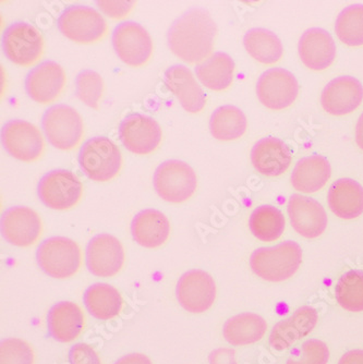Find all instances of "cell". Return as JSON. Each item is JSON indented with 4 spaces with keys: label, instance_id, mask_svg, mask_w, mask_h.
<instances>
[{
    "label": "cell",
    "instance_id": "f35d334b",
    "mask_svg": "<svg viewBox=\"0 0 363 364\" xmlns=\"http://www.w3.org/2000/svg\"><path fill=\"white\" fill-rule=\"evenodd\" d=\"M70 364H102L100 355L88 343H75L69 350Z\"/></svg>",
    "mask_w": 363,
    "mask_h": 364
},
{
    "label": "cell",
    "instance_id": "5b68a950",
    "mask_svg": "<svg viewBox=\"0 0 363 364\" xmlns=\"http://www.w3.org/2000/svg\"><path fill=\"white\" fill-rule=\"evenodd\" d=\"M153 186L164 201L184 203L196 193L198 178L189 164L169 159L162 163L154 173Z\"/></svg>",
    "mask_w": 363,
    "mask_h": 364
},
{
    "label": "cell",
    "instance_id": "1f68e13d",
    "mask_svg": "<svg viewBox=\"0 0 363 364\" xmlns=\"http://www.w3.org/2000/svg\"><path fill=\"white\" fill-rule=\"evenodd\" d=\"M247 128L246 114L236 106H221L211 116L210 131L216 140H237L246 134Z\"/></svg>",
    "mask_w": 363,
    "mask_h": 364
},
{
    "label": "cell",
    "instance_id": "7a4b0ae2",
    "mask_svg": "<svg viewBox=\"0 0 363 364\" xmlns=\"http://www.w3.org/2000/svg\"><path fill=\"white\" fill-rule=\"evenodd\" d=\"M302 262V249L295 241L260 247L250 257V267L262 279L280 283L293 277Z\"/></svg>",
    "mask_w": 363,
    "mask_h": 364
},
{
    "label": "cell",
    "instance_id": "ac0fdd59",
    "mask_svg": "<svg viewBox=\"0 0 363 364\" xmlns=\"http://www.w3.org/2000/svg\"><path fill=\"white\" fill-rule=\"evenodd\" d=\"M288 215L291 226L305 238H317L327 227V214L315 198L293 194L289 198Z\"/></svg>",
    "mask_w": 363,
    "mask_h": 364
},
{
    "label": "cell",
    "instance_id": "e575fe53",
    "mask_svg": "<svg viewBox=\"0 0 363 364\" xmlns=\"http://www.w3.org/2000/svg\"><path fill=\"white\" fill-rule=\"evenodd\" d=\"M336 36L348 46L363 45V5H352L344 8L335 23Z\"/></svg>",
    "mask_w": 363,
    "mask_h": 364
},
{
    "label": "cell",
    "instance_id": "8fae6325",
    "mask_svg": "<svg viewBox=\"0 0 363 364\" xmlns=\"http://www.w3.org/2000/svg\"><path fill=\"white\" fill-rule=\"evenodd\" d=\"M1 143L8 154L24 163L38 161L44 152L40 129L26 120L6 122L1 129Z\"/></svg>",
    "mask_w": 363,
    "mask_h": 364
},
{
    "label": "cell",
    "instance_id": "83f0119b",
    "mask_svg": "<svg viewBox=\"0 0 363 364\" xmlns=\"http://www.w3.org/2000/svg\"><path fill=\"white\" fill-rule=\"evenodd\" d=\"M83 302L88 312L100 321L117 318L124 308L120 292L110 284L98 283L90 286L84 292Z\"/></svg>",
    "mask_w": 363,
    "mask_h": 364
},
{
    "label": "cell",
    "instance_id": "d4e9b609",
    "mask_svg": "<svg viewBox=\"0 0 363 364\" xmlns=\"http://www.w3.org/2000/svg\"><path fill=\"white\" fill-rule=\"evenodd\" d=\"M133 240L147 249H157L167 242L170 223L165 214L154 208L141 210L131 222Z\"/></svg>",
    "mask_w": 363,
    "mask_h": 364
},
{
    "label": "cell",
    "instance_id": "603a6c76",
    "mask_svg": "<svg viewBox=\"0 0 363 364\" xmlns=\"http://www.w3.org/2000/svg\"><path fill=\"white\" fill-rule=\"evenodd\" d=\"M85 316L75 302L61 301L54 304L47 314L48 334L58 343L75 341L83 332Z\"/></svg>",
    "mask_w": 363,
    "mask_h": 364
},
{
    "label": "cell",
    "instance_id": "7c38bea8",
    "mask_svg": "<svg viewBox=\"0 0 363 364\" xmlns=\"http://www.w3.org/2000/svg\"><path fill=\"white\" fill-rule=\"evenodd\" d=\"M125 259L124 247L112 235H96L86 245V267L96 277H114L124 267Z\"/></svg>",
    "mask_w": 363,
    "mask_h": 364
},
{
    "label": "cell",
    "instance_id": "5bb4252c",
    "mask_svg": "<svg viewBox=\"0 0 363 364\" xmlns=\"http://www.w3.org/2000/svg\"><path fill=\"white\" fill-rule=\"evenodd\" d=\"M176 296L180 306L194 314L210 310L216 300L214 278L201 269L186 272L179 278Z\"/></svg>",
    "mask_w": 363,
    "mask_h": 364
},
{
    "label": "cell",
    "instance_id": "30bf717a",
    "mask_svg": "<svg viewBox=\"0 0 363 364\" xmlns=\"http://www.w3.org/2000/svg\"><path fill=\"white\" fill-rule=\"evenodd\" d=\"M112 42L118 58L133 68L149 63L153 55V41L149 33L135 21L119 23L112 32Z\"/></svg>",
    "mask_w": 363,
    "mask_h": 364
},
{
    "label": "cell",
    "instance_id": "4dcf8cb0",
    "mask_svg": "<svg viewBox=\"0 0 363 364\" xmlns=\"http://www.w3.org/2000/svg\"><path fill=\"white\" fill-rule=\"evenodd\" d=\"M246 50L252 58L264 65H273L283 57L282 42L272 31L266 28H251L243 38Z\"/></svg>",
    "mask_w": 363,
    "mask_h": 364
},
{
    "label": "cell",
    "instance_id": "74e56055",
    "mask_svg": "<svg viewBox=\"0 0 363 364\" xmlns=\"http://www.w3.org/2000/svg\"><path fill=\"white\" fill-rule=\"evenodd\" d=\"M0 364H34V351L22 339H4L0 343Z\"/></svg>",
    "mask_w": 363,
    "mask_h": 364
},
{
    "label": "cell",
    "instance_id": "44dd1931",
    "mask_svg": "<svg viewBox=\"0 0 363 364\" xmlns=\"http://www.w3.org/2000/svg\"><path fill=\"white\" fill-rule=\"evenodd\" d=\"M298 50L301 61L311 70H325L335 60V42L323 28L305 31L299 41Z\"/></svg>",
    "mask_w": 363,
    "mask_h": 364
},
{
    "label": "cell",
    "instance_id": "8992f818",
    "mask_svg": "<svg viewBox=\"0 0 363 364\" xmlns=\"http://www.w3.org/2000/svg\"><path fill=\"white\" fill-rule=\"evenodd\" d=\"M42 128L49 144L61 151L75 149L84 134V124L79 112L69 105L57 104L46 109Z\"/></svg>",
    "mask_w": 363,
    "mask_h": 364
},
{
    "label": "cell",
    "instance_id": "3957f363",
    "mask_svg": "<svg viewBox=\"0 0 363 364\" xmlns=\"http://www.w3.org/2000/svg\"><path fill=\"white\" fill-rule=\"evenodd\" d=\"M79 165L86 177L95 182H107L120 173L122 156L118 146L106 136H94L83 143Z\"/></svg>",
    "mask_w": 363,
    "mask_h": 364
},
{
    "label": "cell",
    "instance_id": "cb8c5ba5",
    "mask_svg": "<svg viewBox=\"0 0 363 364\" xmlns=\"http://www.w3.org/2000/svg\"><path fill=\"white\" fill-rule=\"evenodd\" d=\"M319 316L315 309L302 306L293 316L273 327L270 343L275 350L288 349L299 339L307 336L317 326Z\"/></svg>",
    "mask_w": 363,
    "mask_h": 364
},
{
    "label": "cell",
    "instance_id": "f546056e",
    "mask_svg": "<svg viewBox=\"0 0 363 364\" xmlns=\"http://www.w3.org/2000/svg\"><path fill=\"white\" fill-rule=\"evenodd\" d=\"M266 329L268 324L262 316L254 313H241L226 321L223 335L231 346H247L261 341Z\"/></svg>",
    "mask_w": 363,
    "mask_h": 364
},
{
    "label": "cell",
    "instance_id": "d590c367",
    "mask_svg": "<svg viewBox=\"0 0 363 364\" xmlns=\"http://www.w3.org/2000/svg\"><path fill=\"white\" fill-rule=\"evenodd\" d=\"M104 92V82L100 73L85 69L75 77V96L82 103L93 109H98Z\"/></svg>",
    "mask_w": 363,
    "mask_h": 364
},
{
    "label": "cell",
    "instance_id": "6da1fadb",
    "mask_svg": "<svg viewBox=\"0 0 363 364\" xmlns=\"http://www.w3.org/2000/svg\"><path fill=\"white\" fill-rule=\"evenodd\" d=\"M216 36L217 26L210 12L194 7L172 22L167 33L168 47L186 63H202L210 57Z\"/></svg>",
    "mask_w": 363,
    "mask_h": 364
},
{
    "label": "cell",
    "instance_id": "9c48e42d",
    "mask_svg": "<svg viewBox=\"0 0 363 364\" xmlns=\"http://www.w3.org/2000/svg\"><path fill=\"white\" fill-rule=\"evenodd\" d=\"M38 194L47 208L67 210L79 203L83 194V186L75 173L65 169H56L41 178Z\"/></svg>",
    "mask_w": 363,
    "mask_h": 364
},
{
    "label": "cell",
    "instance_id": "484cf974",
    "mask_svg": "<svg viewBox=\"0 0 363 364\" xmlns=\"http://www.w3.org/2000/svg\"><path fill=\"white\" fill-rule=\"evenodd\" d=\"M328 206L342 220H354L363 213V187L356 180H336L328 190Z\"/></svg>",
    "mask_w": 363,
    "mask_h": 364
},
{
    "label": "cell",
    "instance_id": "4316f807",
    "mask_svg": "<svg viewBox=\"0 0 363 364\" xmlns=\"http://www.w3.org/2000/svg\"><path fill=\"white\" fill-rule=\"evenodd\" d=\"M331 164L322 155L303 157L291 173V185L297 191L315 193L327 183L331 178Z\"/></svg>",
    "mask_w": 363,
    "mask_h": 364
},
{
    "label": "cell",
    "instance_id": "ba28073f",
    "mask_svg": "<svg viewBox=\"0 0 363 364\" xmlns=\"http://www.w3.org/2000/svg\"><path fill=\"white\" fill-rule=\"evenodd\" d=\"M3 52L14 65L30 67L42 57L44 40L38 28L26 22H14L1 38Z\"/></svg>",
    "mask_w": 363,
    "mask_h": 364
},
{
    "label": "cell",
    "instance_id": "ffe728a7",
    "mask_svg": "<svg viewBox=\"0 0 363 364\" xmlns=\"http://www.w3.org/2000/svg\"><path fill=\"white\" fill-rule=\"evenodd\" d=\"M165 85L177 97L180 105L190 114H198L206 105V95L194 79L191 70L184 65H174L166 70Z\"/></svg>",
    "mask_w": 363,
    "mask_h": 364
},
{
    "label": "cell",
    "instance_id": "b9f144b4",
    "mask_svg": "<svg viewBox=\"0 0 363 364\" xmlns=\"http://www.w3.org/2000/svg\"><path fill=\"white\" fill-rule=\"evenodd\" d=\"M114 364H153L151 359L143 353H129L121 357Z\"/></svg>",
    "mask_w": 363,
    "mask_h": 364
},
{
    "label": "cell",
    "instance_id": "2e32d148",
    "mask_svg": "<svg viewBox=\"0 0 363 364\" xmlns=\"http://www.w3.org/2000/svg\"><path fill=\"white\" fill-rule=\"evenodd\" d=\"M42 231L40 215L26 206L8 208L1 216V235L16 247H31L40 239Z\"/></svg>",
    "mask_w": 363,
    "mask_h": 364
},
{
    "label": "cell",
    "instance_id": "ee69618b",
    "mask_svg": "<svg viewBox=\"0 0 363 364\" xmlns=\"http://www.w3.org/2000/svg\"><path fill=\"white\" fill-rule=\"evenodd\" d=\"M356 142L357 145L363 151V112L359 117L356 126Z\"/></svg>",
    "mask_w": 363,
    "mask_h": 364
},
{
    "label": "cell",
    "instance_id": "ab89813d",
    "mask_svg": "<svg viewBox=\"0 0 363 364\" xmlns=\"http://www.w3.org/2000/svg\"><path fill=\"white\" fill-rule=\"evenodd\" d=\"M96 5L112 19H122L135 8V1H96Z\"/></svg>",
    "mask_w": 363,
    "mask_h": 364
},
{
    "label": "cell",
    "instance_id": "e0dca14e",
    "mask_svg": "<svg viewBox=\"0 0 363 364\" xmlns=\"http://www.w3.org/2000/svg\"><path fill=\"white\" fill-rule=\"evenodd\" d=\"M65 85V70L56 61H43L26 77V94L36 103L54 102L60 95Z\"/></svg>",
    "mask_w": 363,
    "mask_h": 364
},
{
    "label": "cell",
    "instance_id": "9a60e30c",
    "mask_svg": "<svg viewBox=\"0 0 363 364\" xmlns=\"http://www.w3.org/2000/svg\"><path fill=\"white\" fill-rule=\"evenodd\" d=\"M118 131L122 145L137 155H149L157 151L163 138L159 122L141 114L127 116L120 122Z\"/></svg>",
    "mask_w": 363,
    "mask_h": 364
},
{
    "label": "cell",
    "instance_id": "8d00e7d4",
    "mask_svg": "<svg viewBox=\"0 0 363 364\" xmlns=\"http://www.w3.org/2000/svg\"><path fill=\"white\" fill-rule=\"evenodd\" d=\"M330 349L319 339H310L291 353L286 364H327Z\"/></svg>",
    "mask_w": 363,
    "mask_h": 364
},
{
    "label": "cell",
    "instance_id": "277c9868",
    "mask_svg": "<svg viewBox=\"0 0 363 364\" xmlns=\"http://www.w3.org/2000/svg\"><path fill=\"white\" fill-rule=\"evenodd\" d=\"M38 267L57 279L75 276L81 269L82 252L79 245L65 237H51L41 243L36 251Z\"/></svg>",
    "mask_w": 363,
    "mask_h": 364
},
{
    "label": "cell",
    "instance_id": "f1b7e54d",
    "mask_svg": "<svg viewBox=\"0 0 363 364\" xmlns=\"http://www.w3.org/2000/svg\"><path fill=\"white\" fill-rule=\"evenodd\" d=\"M194 71L204 87L221 92L228 89L233 83L235 63L226 53L217 52L202 63H196Z\"/></svg>",
    "mask_w": 363,
    "mask_h": 364
},
{
    "label": "cell",
    "instance_id": "d6a6232c",
    "mask_svg": "<svg viewBox=\"0 0 363 364\" xmlns=\"http://www.w3.org/2000/svg\"><path fill=\"white\" fill-rule=\"evenodd\" d=\"M249 227L253 236L258 240L273 242L280 239L284 234L286 220L278 208L261 205L252 212Z\"/></svg>",
    "mask_w": 363,
    "mask_h": 364
},
{
    "label": "cell",
    "instance_id": "60d3db41",
    "mask_svg": "<svg viewBox=\"0 0 363 364\" xmlns=\"http://www.w3.org/2000/svg\"><path fill=\"white\" fill-rule=\"evenodd\" d=\"M211 364H237L235 351L231 349L221 348L213 351L210 355Z\"/></svg>",
    "mask_w": 363,
    "mask_h": 364
},
{
    "label": "cell",
    "instance_id": "4fadbf2b",
    "mask_svg": "<svg viewBox=\"0 0 363 364\" xmlns=\"http://www.w3.org/2000/svg\"><path fill=\"white\" fill-rule=\"evenodd\" d=\"M299 94L296 77L283 68L266 70L258 77L256 95L266 108L282 110L293 105Z\"/></svg>",
    "mask_w": 363,
    "mask_h": 364
},
{
    "label": "cell",
    "instance_id": "52a82bcc",
    "mask_svg": "<svg viewBox=\"0 0 363 364\" xmlns=\"http://www.w3.org/2000/svg\"><path fill=\"white\" fill-rule=\"evenodd\" d=\"M57 26L61 34L79 44H92L102 40L108 31L104 16L89 6L75 5L65 8Z\"/></svg>",
    "mask_w": 363,
    "mask_h": 364
},
{
    "label": "cell",
    "instance_id": "7402d4cb",
    "mask_svg": "<svg viewBox=\"0 0 363 364\" xmlns=\"http://www.w3.org/2000/svg\"><path fill=\"white\" fill-rule=\"evenodd\" d=\"M293 159L288 145L275 136L261 139L253 145L251 161L258 173L268 177H278L286 173Z\"/></svg>",
    "mask_w": 363,
    "mask_h": 364
},
{
    "label": "cell",
    "instance_id": "7bdbcfd3",
    "mask_svg": "<svg viewBox=\"0 0 363 364\" xmlns=\"http://www.w3.org/2000/svg\"><path fill=\"white\" fill-rule=\"evenodd\" d=\"M338 364H363V350H352L340 358Z\"/></svg>",
    "mask_w": 363,
    "mask_h": 364
},
{
    "label": "cell",
    "instance_id": "836d02e7",
    "mask_svg": "<svg viewBox=\"0 0 363 364\" xmlns=\"http://www.w3.org/2000/svg\"><path fill=\"white\" fill-rule=\"evenodd\" d=\"M336 300L349 312L363 311V272L359 269L344 273L335 288Z\"/></svg>",
    "mask_w": 363,
    "mask_h": 364
},
{
    "label": "cell",
    "instance_id": "d6986e66",
    "mask_svg": "<svg viewBox=\"0 0 363 364\" xmlns=\"http://www.w3.org/2000/svg\"><path fill=\"white\" fill-rule=\"evenodd\" d=\"M363 101V87L356 77L342 75L332 80L321 95L322 107L333 116L354 112Z\"/></svg>",
    "mask_w": 363,
    "mask_h": 364
}]
</instances>
